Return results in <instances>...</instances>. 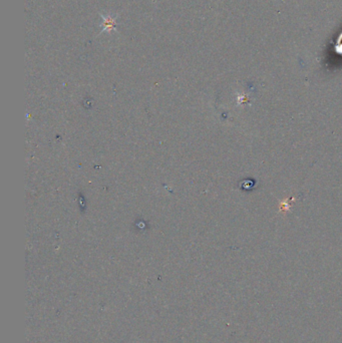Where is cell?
I'll return each instance as SVG.
<instances>
[{"instance_id": "1", "label": "cell", "mask_w": 342, "mask_h": 343, "mask_svg": "<svg viewBox=\"0 0 342 343\" xmlns=\"http://www.w3.org/2000/svg\"><path fill=\"white\" fill-rule=\"evenodd\" d=\"M116 25V21L115 20H113L112 17H106L104 18V21H103V26H104V29H106L107 27H110L111 29L114 28Z\"/></svg>"}]
</instances>
